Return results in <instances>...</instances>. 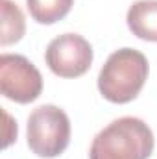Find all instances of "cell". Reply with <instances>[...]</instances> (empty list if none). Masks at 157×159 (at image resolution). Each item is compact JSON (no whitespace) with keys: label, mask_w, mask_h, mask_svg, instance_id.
<instances>
[{"label":"cell","mask_w":157,"mask_h":159,"mask_svg":"<svg viewBox=\"0 0 157 159\" xmlns=\"http://www.w3.org/2000/svg\"><path fill=\"white\" fill-rule=\"evenodd\" d=\"M154 146V131L144 120L120 117L94 135L89 159H150Z\"/></svg>","instance_id":"6da1fadb"},{"label":"cell","mask_w":157,"mask_h":159,"mask_svg":"<svg viewBox=\"0 0 157 159\" xmlns=\"http://www.w3.org/2000/svg\"><path fill=\"white\" fill-rule=\"evenodd\" d=\"M150 74L148 59L135 48L115 50L98 74V91L111 104L133 102Z\"/></svg>","instance_id":"7a4b0ae2"},{"label":"cell","mask_w":157,"mask_h":159,"mask_svg":"<svg viewBox=\"0 0 157 159\" xmlns=\"http://www.w3.org/2000/svg\"><path fill=\"white\" fill-rule=\"evenodd\" d=\"M70 133L69 115L54 104L35 107L28 117L26 143L37 157H59L70 144Z\"/></svg>","instance_id":"3957f363"},{"label":"cell","mask_w":157,"mask_h":159,"mask_svg":"<svg viewBox=\"0 0 157 159\" xmlns=\"http://www.w3.org/2000/svg\"><path fill=\"white\" fill-rule=\"evenodd\" d=\"M0 91L17 104L35 102L43 93V76L39 69L20 54L0 56Z\"/></svg>","instance_id":"277c9868"},{"label":"cell","mask_w":157,"mask_h":159,"mask_svg":"<svg viewBox=\"0 0 157 159\" xmlns=\"http://www.w3.org/2000/svg\"><path fill=\"white\" fill-rule=\"evenodd\" d=\"M94 59L91 43L79 34H63L52 39L46 46L44 61L48 69L59 78L83 76Z\"/></svg>","instance_id":"5b68a950"},{"label":"cell","mask_w":157,"mask_h":159,"mask_svg":"<svg viewBox=\"0 0 157 159\" xmlns=\"http://www.w3.org/2000/svg\"><path fill=\"white\" fill-rule=\"evenodd\" d=\"M126 22L135 37L157 43V0L133 2L128 9Z\"/></svg>","instance_id":"8992f818"},{"label":"cell","mask_w":157,"mask_h":159,"mask_svg":"<svg viewBox=\"0 0 157 159\" xmlns=\"http://www.w3.org/2000/svg\"><path fill=\"white\" fill-rule=\"evenodd\" d=\"M26 34V19L20 7L13 0H2V34L0 44L9 46L15 44Z\"/></svg>","instance_id":"52a82bcc"},{"label":"cell","mask_w":157,"mask_h":159,"mask_svg":"<svg viewBox=\"0 0 157 159\" xmlns=\"http://www.w3.org/2000/svg\"><path fill=\"white\" fill-rule=\"evenodd\" d=\"M74 6V0H26L32 19L39 24L50 26L63 20Z\"/></svg>","instance_id":"ba28073f"},{"label":"cell","mask_w":157,"mask_h":159,"mask_svg":"<svg viewBox=\"0 0 157 159\" xmlns=\"http://www.w3.org/2000/svg\"><path fill=\"white\" fill-rule=\"evenodd\" d=\"M4 119H6V141H4V148H7L13 141H17V122H13L11 117L4 111Z\"/></svg>","instance_id":"9c48e42d"}]
</instances>
